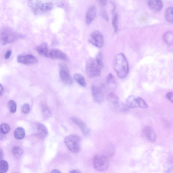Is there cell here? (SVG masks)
<instances>
[{"instance_id": "cell-29", "label": "cell", "mask_w": 173, "mask_h": 173, "mask_svg": "<svg viewBox=\"0 0 173 173\" xmlns=\"http://www.w3.org/2000/svg\"><path fill=\"white\" fill-rule=\"evenodd\" d=\"M118 16L116 13L113 17L112 21V25L114 29L115 32H116L118 31Z\"/></svg>"}, {"instance_id": "cell-16", "label": "cell", "mask_w": 173, "mask_h": 173, "mask_svg": "<svg viewBox=\"0 0 173 173\" xmlns=\"http://www.w3.org/2000/svg\"><path fill=\"white\" fill-rule=\"evenodd\" d=\"M37 137L40 139L44 138L48 135V131L46 126L41 123H37L36 125Z\"/></svg>"}, {"instance_id": "cell-27", "label": "cell", "mask_w": 173, "mask_h": 173, "mask_svg": "<svg viewBox=\"0 0 173 173\" xmlns=\"http://www.w3.org/2000/svg\"><path fill=\"white\" fill-rule=\"evenodd\" d=\"M107 82L110 87L114 88L115 86V81L114 76L111 74H110L107 78Z\"/></svg>"}, {"instance_id": "cell-18", "label": "cell", "mask_w": 173, "mask_h": 173, "mask_svg": "<svg viewBox=\"0 0 173 173\" xmlns=\"http://www.w3.org/2000/svg\"><path fill=\"white\" fill-rule=\"evenodd\" d=\"M36 51L38 54L45 57H48V50L47 43L44 42L36 48Z\"/></svg>"}, {"instance_id": "cell-36", "label": "cell", "mask_w": 173, "mask_h": 173, "mask_svg": "<svg viewBox=\"0 0 173 173\" xmlns=\"http://www.w3.org/2000/svg\"><path fill=\"white\" fill-rule=\"evenodd\" d=\"M100 3L102 6H105L107 4V0H100Z\"/></svg>"}, {"instance_id": "cell-3", "label": "cell", "mask_w": 173, "mask_h": 173, "mask_svg": "<svg viewBox=\"0 0 173 173\" xmlns=\"http://www.w3.org/2000/svg\"><path fill=\"white\" fill-rule=\"evenodd\" d=\"M103 67L96 59L89 58L86 62V70L90 78H95L100 75Z\"/></svg>"}, {"instance_id": "cell-19", "label": "cell", "mask_w": 173, "mask_h": 173, "mask_svg": "<svg viewBox=\"0 0 173 173\" xmlns=\"http://www.w3.org/2000/svg\"><path fill=\"white\" fill-rule=\"evenodd\" d=\"M54 5L52 2L41 3L40 6V11L41 13L48 12L52 10Z\"/></svg>"}, {"instance_id": "cell-21", "label": "cell", "mask_w": 173, "mask_h": 173, "mask_svg": "<svg viewBox=\"0 0 173 173\" xmlns=\"http://www.w3.org/2000/svg\"><path fill=\"white\" fill-rule=\"evenodd\" d=\"M25 135V129L22 128H18L16 129L15 131L14 137L17 139L21 140L24 139Z\"/></svg>"}, {"instance_id": "cell-31", "label": "cell", "mask_w": 173, "mask_h": 173, "mask_svg": "<svg viewBox=\"0 0 173 173\" xmlns=\"http://www.w3.org/2000/svg\"><path fill=\"white\" fill-rule=\"evenodd\" d=\"M30 110V107L28 104H25L23 106L22 108V112L23 113L26 114L28 113Z\"/></svg>"}, {"instance_id": "cell-14", "label": "cell", "mask_w": 173, "mask_h": 173, "mask_svg": "<svg viewBox=\"0 0 173 173\" xmlns=\"http://www.w3.org/2000/svg\"><path fill=\"white\" fill-rule=\"evenodd\" d=\"M96 15L95 6H92L89 8L86 15V22L87 25H90L95 19Z\"/></svg>"}, {"instance_id": "cell-35", "label": "cell", "mask_w": 173, "mask_h": 173, "mask_svg": "<svg viewBox=\"0 0 173 173\" xmlns=\"http://www.w3.org/2000/svg\"><path fill=\"white\" fill-rule=\"evenodd\" d=\"M12 54V51H9L6 52L5 55V59H8L9 58Z\"/></svg>"}, {"instance_id": "cell-10", "label": "cell", "mask_w": 173, "mask_h": 173, "mask_svg": "<svg viewBox=\"0 0 173 173\" xmlns=\"http://www.w3.org/2000/svg\"><path fill=\"white\" fill-rule=\"evenodd\" d=\"M48 57L53 59H60L65 61L68 60L67 55L60 50L57 48L51 49L48 53Z\"/></svg>"}, {"instance_id": "cell-2", "label": "cell", "mask_w": 173, "mask_h": 173, "mask_svg": "<svg viewBox=\"0 0 173 173\" xmlns=\"http://www.w3.org/2000/svg\"><path fill=\"white\" fill-rule=\"evenodd\" d=\"M21 36L12 29L8 27L0 29V44L5 45L15 42Z\"/></svg>"}, {"instance_id": "cell-42", "label": "cell", "mask_w": 173, "mask_h": 173, "mask_svg": "<svg viewBox=\"0 0 173 173\" xmlns=\"http://www.w3.org/2000/svg\"><path fill=\"white\" fill-rule=\"evenodd\" d=\"M29 1H33V0H29Z\"/></svg>"}, {"instance_id": "cell-24", "label": "cell", "mask_w": 173, "mask_h": 173, "mask_svg": "<svg viewBox=\"0 0 173 173\" xmlns=\"http://www.w3.org/2000/svg\"><path fill=\"white\" fill-rule=\"evenodd\" d=\"M9 168V164L5 160L0 161V173H4L7 172Z\"/></svg>"}, {"instance_id": "cell-9", "label": "cell", "mask_w": 173, "mask_h": 173, "mask_svg": "<svg viewBox=\"0 0 173 173\" xmlns=\"http://www.w3.org/2000/svg\"><path fill=\"white\" fill-rule=\"evenodd\" d=\"M92 92L93 97L96 102L100 104L104 101L105 94L102 88L97 86L93 85Z\"/></svg>"}, {"instance_id": "cell-23", "label": "cell", "mask_w": 173, "mask_h": 173, "mask_svg": "<svg viewBox=\"0 0 173 173\" xmlns=\"http://www.w3.org/2000/svg\"><path fill=\"white\" fill-rule=\"evenodd\" d=\"M165 17L167 21L170 23H172L173 21V8H168L165 12Z\"/></svg>"}, {"instance_id": "cell-32", "label": "cell", "mask_w": 173, "mask_h": 173, "mask_svg": "<svg viewBox=\"0 0 173 173\" xmlns=\"http://www.w3.org/2000/svg\"><path fill=\"white\" fill-rule=\"evenodd\" d=\"M60 70L69 71V68L67 65L64 63H61L59 65Z\"/></svg>"}, {"instance_id": "cell-20", "label": "cell", "mask_w": 173, "mask_h": 173, "mask_svg": "<svg viewBox=\"0 0 173 173\" xmlns=\"http://www.w3.org/2000/svg\"><path fill=\"white\" fill-rule=\"evenodd\" d=\"M74 78L80 85L83 87H85L87 85L86 83L84 76L82 75L79 73H76L74 74Z\"/></svg>"}, {"instance_id": "cell-7", "label": "cell", "mask_w": 173, "mask_h": 173, "mask_svg": "<svg viewBox=\"0 0 173 173\" xmlns=\"http://www.w3.org/2000/svg\"><path fill=\"white\" fill-rule=\"evenodd\" d=\"M126 105L128 108H135L138 107L146 108L148 105L142 98L135 96H129L126 101Z\"/></svg>"}, {"instance_id": "cell-25", "label": "cell", "mask_w": 173, "mask_h": 173, "mask_svg": "<svg viewBox=\"0 0 173 173\" xmlns=\"http://www.w3.org/2000/svg\"><path fill=\"white\" fill-rule=\"evenodd\" d=\"M42 111L43 115L45 118H49L51 117L52 114L50 110L45 105L42 106Z\"/></svg>"}, {"instance_id": "cell-17", "label": "cell", "mask_w": 173, "mask_h": 173, "mask_svg": "<svg viewBox=\"0 0 173 173\" xmlns=\"http://www.w3.org/2000/svg\"><path fill=\"white\" fill-rule=\"evenodd\" d=\"M60 77L63 83L66 85H71L73 83L72 78L69 74V71L60 70Z\"/></svg>"}, {"instance_id": "cell-40", "label": "cell", "mask_w": 173, "mask_h": 173, "mask_svg": "<svg viewBox=\"0 0 173 173\" xmlns=\"http://www.w3.org/2000/svg\"><path fill=\"white\" fill-rule=\"evenodd\" d=\"M69 172L71 173H79L81 172L80 171L77 170H72Z\"/></svg>"}, {"instance_id": "cell-39", "label": "cell", "mask_w": 173, "mask_h": 173, "mask_svg": "<svg viewBox=\"0 0 173 173\" xmlns=\"http://www.w3.org/2000/svg\"><path fill=\"white\" fill-rule=\"evenodd\" d=\"M3 157H4V154L3 152L1 149H0V161L2 160Z\"/></svg>"}, {"instance_id": "cell-33", "label": "cell", "mask_w": 173, "mask_h": 173, "mask_svg": "<svg viewBox=\"0 0 173 173\" xmlns=\"http://www.w3.org/2000/svg\"><path fill=\"white\" fill-rule=\"evenodd\" d=\"M101 15L102 17L106 21H109V17L107 12L104 10L102 11L101 13Z\"/></svg>"}, {"instance_id": "cell-26", "label": "cell", "mask_w": 173, "mask_h": 173, "mask_svg": "<svg viewBox=\"0 0 173 173\" xmlns=\"http://www.w3.org/2000/svg\"><path fill=\"white\" fill-rule=\"evenodd\" d=\"M22 149L19 146H15L12 149V153L17 158H19L22 155Z\"/></svg>"}, {"instance_id": "cell-12", "label": "cell", "mask_w": 173, "mask_h": 173, "mask_svg": "<svg viewBox=\"0 0 173 173\" xmlns=\"http://www.w3.org/2000/svg\"><path fill=\"white\" fill-rule=\"evenodd\" d=\"M142 133L144 137L149 141L155 142L157 139V135L151 126H146L143 130Z\"/></svg>"}, {"instance_id": "cell-28", "label": "cell", "mask_w": 173, "mask_h": 173, "mask_svg": "<svg viewBox=\"0 0 173 173\" xmlns=\"http://www.w3.org/2000/svg\"><path fill=\"white\" fill-rule=\"evenodd\" d=\"M8 107L10 112L12 113H15L17 110V105L15 102L11 100L8 102Z\"/></svg>"}, {"instance_id": "cell-15", "label": "cell", "mask_w": 173, "mask_h": 173, "mask_svg": "<svg viewBox=\"0 0 173 173\" xmlns=\"http://www.w3.org/2000/svg\"><path fill=\"white\" fill-rule=\"evenodd\" d=\"M72 121L76 125H78L83 134L87 135L89 132V129L87 126L82 120L78 118L73 117L71 118Z\"/></svg>"}, {"instance_id": "cell-37", "label": "cell", "mask_w": 173, "mask_h": 173, "mask_svg": "<svg viewBox=\"0 0 173 173\" xmlns=\"http://www.w3.org/2000/svg\"><path fill=\"white\" fill-rule=\"evenodd\" d=\"M4 89L2 86L0 84V96H1L4 94Z\"/></svg>"}, {"instance_id": "cell-6", "label": "cell", "mask_w": 173, "mask_h": 173, "mask_svg": "<svg viewBox=\"0 0 173 173\" xmlns=\"http://www.w3.org/2000/svg\"><path fill=\"white\" fill-rule=\"evenodd\" d=\"M94 168L99 171H104L107 170L109 166L108 159L106 156L97 155L93 159Z\"/></svg>"}, {"instance_id": "cell-30", "label": "cell", "mask_w": 173, "mask_h": 173, "mask_svg": "<svg viewBox=\"0 0 173 173\" xmlns=\"http://www.w3.org/2000/svg\"><path fill=\"white\" fill-rule=\"evenodd\" d=\"M0 130L3 133L6 134L9 132L10 128L8 124L4 123L0 125Z\"/></svg>"}, {"instance_id": "cell-13", "label": "cell", "mask_w": 173, "mask_h": 173, "mask_svg": "<svg viewBox=\"0 0 173 173\" xmlns=\"http://www.w3.org/2000/svg\"><path fill=\"white\" fill-rule=\"evenodd\" d=\"M148 7L156 12L160 11L163 8V3L161 0H146Z\"/></svg>"}, {"instance_id": "cell-34", "label": "cell", "mask_w": 173, "mask_h": 173, "mask_svg": "<svg viewBox=\"0 0 173 173\" xmlns=\"http://www.w3.org/2000/svg\"><path fill=\"white\" fill-rule=\"evenodd\" d=\"M166 98L171 102H173V93L172 92H169L167 93L166 95Z\"/></svg>"}, {"instance_id": "cell-1", "label": "cell", "mask_w": 173, "mask_h": 173, "mask_svg": "<svg viewBox=\"0 0 173 173\" xmlns=\"http://www.w3.org/2000/svg\"><path fill=\"white\" fill-rule=\"evenodd\" d=\"M113 67L119 78H124L128 75L129 71L128 63L124 54L121 53L116 56Z\"/></svg>"}, {"instance_id": "cell-41", "label": "cell", "mask_w": 173, "mask_h": 173, "mask_svg": "<svg viewBox=\"0 0 173 173\" xmlns=\"http://www.w3.org/2000/svg\"><path fill=\"white\" fill-rule=\"evenodd\" d=\"M51 173H61V172L58 169H53L52 170V171Z\"/></svg>"}, {"instance_id": "cell-5", "label": "cell", "mask_w": 173, "mask_h": 173, "mask_svg": "<svg viewBox=\"0 0 173 173\" xmlns=\"http://www.w3.org/2000/svg\"><path fill=\"white\" fill-rule=\"evenodd\" d=\"M80 138L78 135H69L66 136L64 142L67 147L71 152L76 153L80 149Z\"/></svg>"}, {"instance_id": "cell-22", "label": "cell", "mask_w": 173, "mask_h": 173, "mask_svg": "<svg viewBox=\"0 0 173 173\" xmlns=\"http://www.w3.org/2000/svg\"><path fill=\"white\" fill-rule=\"evenodd\" d=\"M163 39L166 43L169 45H172L173 42V35L172 32L168 31L164 33Z\"/></svg>"}, {"instance_id": "cell-38", "label": "cell", "mask_w": 173, "mask_h": 173, "mask_svg": "<svg viewBox=\"0 0 173 173\" xmlns=\"http://www.w3.org/2000/svg\"><path fill=\"white\" fill-rule=\"evenodd\" d=\"M5 135L0 130V140H2L4 139L5 137Z\"/></svg>"}, {"instance_id": "cell-4", "label": "cell", "mask_w": 173, "mask_h": 173, "mask_svg": "<svg viewBox=\"0 0 173 173\" xmlns=\"http://www.w3.org/2000/svg\"><path fill=\"white\" fill-rule=\"evenodd\" d=\"M107 98L110 106L115 111L122 113L128 111V108L117 96L113 94H110L108 95Z\"/></svg>"}, {"instance_id": "cell-11", "label": "cell", "mask_w": 173, "mask_h": 173, "mask_svg": "<svg viewBox=\"0 0 173 173\" xmlns=\"http://www.w3.org/2000/svg\"><path fill=\"white\" fill-rule=\"evenodd\" d=\"M17 61L19 63L26 65L35 64L38 62L35 56L31 54L19 55L17 57Z\"/></svg>"}, {"instance_id": "cell-8", "label": "cell", "mask_w": 173, "mask_h": 173, "mask_svg": "<svg viewBox=\"0 0 173 173\" xmlns=\"http://www.w3.org/2000/svg\"><path fill=\"white\" fill-rule=\"evenodd\" d=\"M89 41L96 47L101 48L104 44V37L101 32L98 31H95L91 33Z\"/></svg>"}]
</instances>
